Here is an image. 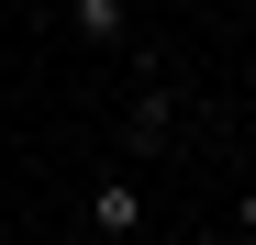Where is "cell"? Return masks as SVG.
<instances>
[{"label":"cell","instance_id":"2","mask_svg":"<svg viewBox=\"0 0 256 245\" xmlns=\"http://www.w3.org/2000/svg\"><path fill=\"white\" fill-rule=\"evenodd\" d=\"M122 22H134L122 0H67V34H78V45H122Z\"/></svg>","mask_w":256,"mask_h":245},{"label":"cell","instance_id":"1","mask_svg":"<svg viewBox=\"0 0 256 245\" xmlns=\"http://www.w3.org/2000/svg\"><path fill=\"white\" fill-rule=\"evenodd\" d=\"M90 223H100L112 245H122V234H145V190H134V178H100V190H90Z\"/></svg>","mask_w":256,"mask_h":245},{"label":"cell","instance_id":"3","mask_svg":"<svg viewBox=\"0 0 256 245\" xmlns=\"http://www.w3.org/2000/svg\"><path fill=\"white\" fill-rule=\"evenodd\" d=\"M122 145H167V90H134V112H122Z\"/></svg>","mask_w":256,"mask_h":245},{"label":"cell","instance_id":"4","mask_svg":"<svg viewBox=\"0 0 256 245\" xmlns=\"http://www.w3.org/2000/svg\"><path fill=\"white\" fill-rule=\"evenodd\" d=\"M122 12H145V0H122Z\"/></svg>","mask_w":256,"mask_h":245}]
</instances>
